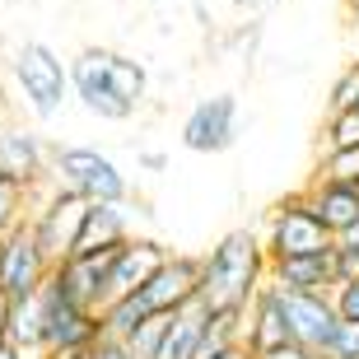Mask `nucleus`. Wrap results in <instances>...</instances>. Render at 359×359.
I'll return each mask as SVG.
<instances>
[{
	"mask_svg": "<svg viewBox=\"0 0 359 359\" xmlns=\"http://www.w3.org/2000/svg\"><path fill=\"white\" fill-rule=\"evenodd\" d=\"M149 93V70L112 47H84L70 61V98L98 121H131Z\"/></svg>",
	"mask_w": 359,
	"mask_h": 359,
	"instance_id": "obj_1",
	"label": "nucleus"
},
{
	"mask_svg": "<svg viewBox=\"0 0 359 359\" xmlns=\"http://www.w3.org/2000/svg\"><path fill=\"white\" fill-rule=\"evenodd\" d=\"M266 276H271V257L262 233L257 229H229L224 238L201 257V299L215 313H229V308L243 313L262 294Z\"/></svg>",
	"mask_w": 359,
	"mask_h": 359,
	"instance_id": "obj_2",
	"label": "nucleus"
},
{
	"mask_svg": "<svg viewBox=\"0 0 359 359\" xmlns=\"http://www.w3.org/2000/svg\"><path fill=\"white\" fill-rule=\"evenodd\" d=\"M196 299H201V257L173 252V262L149 280L145 290H135V294H126V299L103 308V332L126 341L135 327H145L154 318H173L177 308L196 304Z\"/></svg>",
	"mask_w": 359,
	"mask_h": 359,
	"instance_id": "obj_3",
	"label": "nucleus"
},
{
	"mask_svg": "<svg viewBox=\"0 0 359 359\" xmlns=\"http://www.w3.org/2000/svg\"><path fill=\"white\" fill-rule=\"evenodd\" d=\"M10 80L24 98V107L38 121L61 117V107L70 98V61H61L56 47L47 42H19L10 56Z\"/></svg>",
	"mask_w": 359,
	"mask_h": 359,
	"instance_id": "obj_4",
	"label": "nucleus"
},
{
	"mask_svg": "<svg viewBox=\"0 0 359 359\" xmlns=\"http://www.w3.org/2000/svg\"><path fill=\"white\" fill-rule=\"evenodd\" d=\"M52 182L84 196L89 205H126L131 201V177L121 173V163L112 154H103L93 145H56Z\"/></svg>",
	"mask_w": 359,
	"mask_h": 359,
	"instance_id": "obj_5",
	"label": "nucleus"
},
{
	"mask_svg": "<svg viewBox=\"0 0 359 359\" xmlns=\"http://www.w3.org/2000/svg\"><path fill=\"white\" fill-rule=\"evenodd\" d=\"M84 215H89V201L66 191V187H42L33 205H28V229H33V238L38 248L47 252L52 266H61L70 252H75V243H80V229H84Z\"/></svg>",
	"mask_w": 359,
	"mask_h": 359,
	"instance_id": "obj_6",
	"label": "nucleus"
},
{
	"mask_svg": "<svg viewBox=\"0 0 359 359\" xmlns=\"http://www.w3.org/2000/svg\"><path fill=\"white\" fill-rule=\"evenodd\" d=\"M262 243H266V257H308V252H332V233L318 215L308 210V196L294 191V196L276 201L266 215V229H262Z\"/></svg>",
	"mask_w": 359,
	"mask_h": 359,
	"instance_id": "obj_7",
	"label": "nucleus"
},
{
	"mask_svg": "<svg viewBox=\"0 0 359 359\" xmlns=\"http://www.w3.org/2000/svg\"><path fill=\"white\" fill-rule=\"evenodd\" d=\"M47 290H52V322H47V346H42V359H84L107 336L103 332V313L70 304L56 280H47Z\"/></svg>",
	"mask_w": 359,
	"mask_h": 359,
	"instance_id": "obj_8",
	"label": "nucleus"
},
{
	"mask_svg": "<svg viewBox=\"0 0 359 359\" xmlns=\"http://www.w3.org/2000/svg\"><path fill=\"white\" fill-rule=\"evenodd\" d=\"M271 294H276L280 313H285V327H290L294 346H308V350H318V355L327 359L332 341L341 336V318H336L332 299H327V294H304V290H280V285H271Z\"/></svg>",
	"mask_w": 359,
	"mask_h": 359,
	"instance_id": "obj_9",
	"label": "nucleus"
},
{
	"mask_svg": "<svg viewBox=\"0 0 359 359\" xmlns=\"http://www.w3.org/2000/svg\"><path fill=\"white\" fill-rule=\"evenodd\" d=\"M52 149L38 131L28 126H5L0 131V177L24 187L28 196H38L42 187H52Z\"/></svg>",
	"mask_w": 359,
	"mask_h": 359,
	"instance_id": "obj_10",
	"label": "nucleus"
},
{
	"mask_svg": "<svg viewBox=\"0 0 359 359\" xmlns=\"http://www.w3.org/2000/svg\"><path fill=\"white\" fill-rule=\"evenodd\" d=\"M177 140H182V149H191V154H224V149H233V140H238V98H233V93L201 98L182 117Z\"/></svg>",
	"mask_w": 359,
	"mask_h": 359,
	"instance_id": "obj_11",
	"label": "nucleus"
},
{
	"mask_svg": "<svg viewBox=\"0 0 359 359\" xmlns=\"http://www.w3.org/2000/svg\"><path fill=\"white\" fill-rule=\"evenodd\" d=\"M52 262H47V252L38 248V238H33V229H28V219L14 233H5V262H0V290L10 294V304H19V299H28V294H38L47 280H52Z\"/></svg>",
	"mask_w": 359,
	"mask_h": 359,
	"instance_id": "obj_12",
	"label": "nucleus"
},
{
	"mask_svg": "<svg viewBox=\"0 0 359 359\" xmlns=\"http://www.w3.org/2000/svg\"><path fill=\"white\" fill-rule=\"evenodd\" d=\"M117 248H121V243H117ZM117 248H103V252H75V257H66V262L52 271V280L61 285V294H66L70 304L93 308V313H103V308H107V285H112Z\"/></svg>",
	"mask_w": 359,
	"mask_h": 359,
	"instance_id": "obj_13",
	"label": "nucleus"
},
{
	"mask_svg": "<svg viewBox=\"0 0 359 359\" xmlns=\"http://www.w3.org/2000/svg\"><path fill=\"white\" fill-rule=\"evenodd\" d=\"M173 262V252L163 248L159 238H145V233H131V238L117 248V262H112V285H107V304H117L126 294L145 290L149 280L159 276L163 266Z\"/></svg>",
	"mask_w": 359,
	"mask_h": 359,
	"instance_id": "obj_14",
	"label": "nucleus"
},
{
	"mask_svg": "<svg viewBox=\"0 0 359 359\" xmlns=\"http://www.w3.org/2000/svg\"><path fill=\"white\" fill-rule=\"evenodd\" d=\"M304 196H308V210L327 224L332 238H341V233L359 219V187L355 182H341V177H322L318 173L304 187Z\"/></svg>",
	"mask_w": 359,
	"mask_h": 359,
	"instance_id": "obj_15",
	"label": "nucleus"
},
{
	"mask_svg": "<svg viewBox=\"0 0 359 359\" xmlns=\"http://www.w3.org/2000/svg\"><path fill=\"white\" fill-rule=\"evenodd\" d=\"M336 248V243H332ZM271 285L280 290H304V294H332L336 262L332 252H308V257H271Z\"/></svg>",
	"mask_w": 359,
	"mask_h": 359,
	"instance_id": "obj_16",
	"label": "nucleus"
},
{
	"mask_svg": "<svg viewBox=\"0 0 359 359\" xmlns=\"http://www.w3.org/2000/svg\"><path fill=\"white\" fill-rule=\"evenodd\" d=\"M243 346H248L252 359H266L280 346H290V327H285V313H280L271 285H262V294L248 304V336H243Z\"/></svg>",
	"mask_w": 359,
	"mask_h": 359,
	"instance_id": "obj_17",
	"label": "nucleus"
},
{
	"mask_svg": "<svg viewBox=\"0 0 359 359\" xmlns=\"http://www.w3.org/2000/svg\"><path fill=\"white\" fill-rule=\"evenodd\" d=\"M205 332H210V304L205 299L177 308L173 318H168V327H163V341H159V355L154 359H196Z\"/></svg>",
	"mask_w": 359,
	"mask_h": 359,
	"instance_id": "obj_18",
	"label": "nucleus"
},
{
	"mask_svg": "<svg viewBox=\"0 0 359 359\" xmlns=\"http://www.w3.org/2000/svg\"><path fill=\"white\" fill-rule=\"evenodd\" d=\"M47 322H52V290L42 285L38 294L19 299L10 313V346H19L24 355L42 359V346H47Z\"/></svg>",
	"mask_w": 359,
	"mask_h": 359,
	"instance_id": "obj_19",
	"label": "nucleus"
},
{
	"mask_svg": "<svg viewBox=\"0 0 359 359\" xmlns=\"http://www.w3.org/2000/svg\"><path fill=\"white\" fill-rule=\"evenodd\" d=\"M126 238H131L126 205H89L75 252H103V248H117V243H126ZM75 252H70V257H75Z\"/></svg>",
	"mask_w": 359,
	"mask_h": 359,
	"instance_id": "obj_20",
	"label": "nucleus"
},
{
	"mask_svg": "<svg viewBox=\"0 0 359 359\" xmlns=\"http://www.w3.org/2000/svg\"><path fill=\"white\" fill-rule=\"evenodd\" d=\"M327 154H359V107L327 117Z\"/></svg>",
	"mask_w": 359,
	"mask_h": 359,
	"instance_id": "obj_21",
	"label": "nucleus"
},
{
	"mask_svg": "<svg viewBox=\"0 0 359 359\" xmlns=\"http://www.w3.org/2000/svg\"><path fill=\"white\" fill-rule=\"evenodd\" d=\"M28 205H33V196H28L24 187H14V182L0 177V238L14 233V229L28 219Z\"/></svg>",
	"mask_w": 359,
	"mask_h": 359,
	"instance_id": "obj_22",
	"label": "nucleus"
},
{
	"mask_svg": "<svg viewBox=\"0 0 359 359\" xmlns=\"http://www.w3.org/2000/svg\"><path fill=\"white\" fill-rule=\"evenodd\" d=\"M359 107V61H350L332 84V98H327V117L332 112H355Z\"/></svg>",
	"mask_w": 359,
	"mask_h": 359,
	"instance_id": "obj_23",
	"label": "nucleus"
},
{
	"mask_svg": "<svg viewBox=\"0 0 359 359\" xmlns=\"http://www.w3.org/2000/svg\"><path fill=\"white\" fill-rule=\"evenodd\" d=\"M332 308L336 318L346 322V327H359V280H341V285H332Z\"/></svg>",
	"mask_w": 359,
	"mask_h": 359,
	"instance_id": "obj_24",
	"label": "nucleus"
},
{
	"mask_svg": "<svg viewBox=\"0 0 359 359\" xmlns=\"http://www.w3.org/2000/svg\"><path fill=\"white\" fill-rule=\"evenodd\" d=\"M327 359H359V327H346V322H341V336L332 341Z\"/></svg>",
	"mask_w": 359,
	"mask_h": 359,
	"instance_id": "obj_25",
	"label": "nucleus"
},
{
	"mask_svg": "<svg viewBox=\"0 0 359 359\" xmlns=\"http://www.w3.org/2000/svg\"><path fill=\"white\" fill-rule=\"evenodd\" d=\"M332 262H336V285L341 280H359V252L355 248H332Z\"/></svg>",
	"mask_w": 359,
	"mask_h": 359,
	"instance_id": "obj_26",
	"label": "nucleus"
},
{
	"mask_svg": "<svg viewBox=\"0 0 359 359\" xmlns=\"http://www.w3.org/2000/svg\"><path fill=\"white\" fill-rule=\"evenodd\" d=\"M84 359H135V350L126 346V341H117V336H103V341H98Z\"/></svg>",
	"mask_w": 359,
	"mask_h": 359,
	"instance_id": "obj_27",
	"label": "nucleus"
},
{
	"mask_svg": "<svg viewBox=\"0 0 359 359\" xmlns=\"http://www.w3.org/2000/svg\"><path fill=\"white\" fill-rule=\"evenodd\" d=\"M266 359H322V355H318V350H308V346H294V341H290V346H280L276 355H266Z\"/></svg>",
	"mask_w": 359,
	"mask_h": 359,
	"instance_id": "obj_28",
	"label": "nucleus"
},
{
	"mask_svg": "<svg viewBox=\"0 0 359 359\" xmlns=\"http://www.w3.org/2000/svg\"><path fill=\"white\" fill-rule=\"evenodd\" d=\"M10 313H14V304H10V294L0 290V341H10Z\"/></svg>",
	"mask_w": 359,
	"mask_h": 359,
	"instance_id": "obj_29",
	"label": "nucleus"
},
{
	"mask_svg": "<svg viewBox=\"0 0 359 359\" xmlns=\"http://www.w3.org/2000/svg\"><path fill=\"white\" fill-rule=\"evenodd\" d=\"M140 168H149V173H159V168H168V159H163V154H154V149H145V154H140Z\"/></svg>",
	"mask_w": 359,
	"mask_h": 359,
	"instance_id": "obj_30",
	"label": "nucleus"
},
{
	"mask_svg": "<svg viewBox=\"0 0 359 359\" xmlns=\"http://www.w3.org/2000/svg\"><path fill=\"white\" fill-rule=\"evenodd\" d=\"M336 248H355V252H359V219L346 229V233H341V238H336Z\"/></svg>",
	"mask_w": 359,
	"mask_h": 359,
	"instance_id": "obj_31",
	"label": "nucleus"
},
{
	"mask_svg": "<svg viewBox=\"0 0 359 359\" xmlns=\"http://www.w3.org/2000/svg\"><path fill=\"white\" fill-rule=\"evenodd\" d=\"M0 359H33V355H24V350L10 346V341H0Z\"/></svg>",
	"mask_w": 359,
	"mask_h": 359,
	"instance_id": "obj_32",
	"label": "nucleus"
},
{
	"mask_svg": "<svg viewBox=\"0 0 359 359\" xmlns=\"http://www.w3.org/2000/svg\"><path fill=\"white\" fill-rule=\"evenodd\" d=\"M341 5H346V19L359 28V0H341Z\"/></svg>",
	"mask_w": 359,
	"mask_h": 359,
	"instance_id": "obj_33",
	"label": "nucleus"
},
{
	"mask_svg": "<svg viewBox=\"0 0 359 359\" xmlns=\"http://www.w3.org/2000/svg\"><path fill=\"white\" fill-rule=\"evenodd\" d=\"M233 5H238V10H266L271 0H233Z\"/></svg>",
	"mask_w": 359,
	"mask_h": 359,
	"instance_id": "obj_34",
	"label": "nucleus"
},
{
	"mask_svg": "<svg viewBox=\"0 0 359 359\" xmlns=\"http://www.w3.org/2000/svg\"><path fill=\"white\" fill-rule=\"evenodd\" d=\"M219 359H252V355H248V346H238V350H229V355H219Z\"/></svg>",
	"mask_w": 359,
	"mask_h": 359,
	"instance_id": "obj_35",
	"label": "nucleus"
},
{
	"mask_svg": "<svg viewBox=\"0 0 359 359\" xmlns=\"http://www.w3.org/2000/svg\"><path fill=\"white\" fill-rule=\"evenodd\" d=\"M0 262H5V238H0Z\"/></svg>",
	"mask_w": 359,
	"mask_h": 359,
	"instance_id": "obj_36",
	"label": "nucleus"
},
{
	"mask_svg": "<svg viewBox=\"0 0 359 359\" xmlns=\"http://www.w3.org/2000/svg\"><path fill=\"white\" fill-rule=\"evenodd\" d=\"M355 187H359V182H355Z\"/></svg>",
	"mask_w": 359,
	"mask_h": 359,
	"instance_id": "obj_37",
	"label": "nucleus"
}]
</instances>
